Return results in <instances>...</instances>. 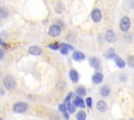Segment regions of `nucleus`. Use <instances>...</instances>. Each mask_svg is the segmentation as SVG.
Instances as JSON below:
<instances>
[{
    "instance_id": "1",
    "label": "nucleus",
    "mask_w": 134,
    "mask_h": 120,
    "mask_svg": "<svg viewBox=\"0 0 134 120\" xmlns=\"http://www.w3.org/2000/svg\"><path fill=\"white\" fill-rule=\"evenodd\" d=\"M3 86L5 87V89H7L8 91H13L16 88V80L15 78L10 75L7 74L4 78H3Z\"/></svg>"
},
{
    "instance_id": "2",
    "label": "nucleus",
    "mask_w": 134,
    "mask_h": 120,
    "mask_svg": "<svg viewBox=\"0 0 134 120\" xmlns=\"http://www.w3.org/2000/svg\"><path fill=\"white\" fill-rule=\"evenodd\" d=\"M27 109H28V105L25 102H17L13 106V110L16 113H24L27 111Z\"/></svg>"
},
{
    "instance_id": "3",
    "label": "nucleus",
    "mask_w": 134,
    "mask_h": 120,
    "mask_svg": "<svg viewBox=\"0 0 134 120\" xmlns=\"http://www.w3.org/2000/svg\"><path fill=\"white\" fill-rule=\"evenodd\" d=\"M130 26H131V21H130L129 17H124V18L121 19L120 23H119V27H120V29H121L124 32H126V31L129 30Z\"/></svg>"
},
{
    "instance_id": "4",
    "label": "nucleus",
    "mask_w": 134,
    "mask_h": 120,
    "mask_svg": "<svg viewBox=\"0 0 134 120\" xmlns=\"http://www.w3.org/2000/svg\"><path fill=\"white\" fill-rule=\"evenodd\" d=\"M60 33H61V28H60V26H58V25H55V24H53V25H51L50 27H49V29H48V34L50 35V37H58V35H60Z\"/></svg>"
},
{
    "instance_id": "5",
    "label": "nucleus",
    "mask_w": 134,
    "mask_h": 120,
    "mask_svg": "<svg viewBox=\"0 0 134 120\" xmlns=\"http://www.w3.org/2000/svg\"><path fill=\"white\" fill-rule=\"evenodd\" d=\"M105 39L108 43H114L115 40H116V34H115V31L113 29H109L107 30L106 34H105Z\"/></svg>"
},
{
    "instance_id": "6",
    "label": "nucleus",
    "mask_w": 134,
    "mask_h": 120,
    "mask_svg": "<svg viewBox=\"0 0 134 120\" xmlns=\"http://www.w3.org/2000/svg\"><path fill=\"white\" fill-rule=\"evenodd\" d=\"M91 19H92L93 22L98 23L102 20V11L98 8H94L91 13Z\"/></svg>"
},
{
    "instance_id": "7",
    "label": "nucleus",
    "mask_w": 134,
    "mask_h": 120,
    "mask_svg": "<svg viewBox=\"0 0 134 120\" xmlns=\"http://www.w3.org/2000/svg\"><path fill=\"white\" fill-rule=\"evenodd\" d=\"M28 52L30 53V54H32V55H41L42 54V49L40 48V47H38V46H30L29 48H28Z\"/></svg>"
},
{
    "instance_id": "8",
    "label": "nucleus",
    "mask_w": 134,
    "mask_h": 120,
    "mask_svg": "<svg viewBox=\"0 0 134 120\" xmlns=\"http://www.w3.org/2000/svg\"><path fill=\"white\" fill-rule=\"evenodd\" d=\"M89 63H90L91 67H93L94 69H99V68H100V62H99V59H98L97 57H95V56L90 57Z\"/></svg>"
},
{
    "instance_id": "9",
    "label": "nucleus",
    "mask_w": 134,
    "mask_h": 120,
    "mask_svg": "<svg viewBox=\"0 0 134 120\" xmlns=\"http://www.w3.org/2000/svg\"><path fill=\"white\" fill-rule=\"evenodd\" d=\"M103 79H104V75L100 73V72H96L93 76H92V81L94 82V83H100L102 81H103Z\"/></svg>"
},
{
    "instance_id": "10",
    "label": "nucleus",
    "mask_w": 134,
    "mask_h": 120,
    "mask_svg": "<svg viewBox=\"0 0 134 120\" xmlns=\"http://www.w3.org/2000/svg\"><path fill=\"white\" fill-rule=\"evenodd\" d=\"M96 109L98 112H106L107 111V103L104 101V100H99L97 103H96Z\"/></svg>"
},
{
    "instance_id": "11",
    "label": "nucleus",
    "mask_w": 134,
    "mask_h": 120,
    "mask_svg": "<svg viewBox=\"0 0 134 120\" xmlns=\"http://www.w3.org/2000/svg\"><path fill=\"white\" fill-rule=\"evenodd\" d=\"M72 104H73L74 106L85 107V102H84V100H83L81 97H79V96H76V97L73 99V102H72Z\"/></svg>"
},
{
    "instance_id": "12",
    "label": "nucleus",
    "mask_w": 134,
    "mask_h": 120,
    "mask_svg": "<svg viewBox=\"0 0 134 120\" xmlns=\"http://www.w3.org/2000/svg\"><path fill=\"white\" fill-rule=\"evenodd\" d=\"M69 77H70V79H71L72 82H77V81H79V73H77V71H75V70H70V72H69Z\"/></svg>"
},
{
    "instance_id": "13",
    "label": "nucleus",
    "mask_w": 134,
    "mask_h": 120,
    "mask_svg": "<svg viewBox=\"0 0 134 120\" xmlns=\"http://www.w3.org/2000/svg\"><path fill=\"white\" fill-rule=\"evenodd\" d=\"M72 57L74 61H83V59H85V54L80 51H74L72 53Z\"/></svg>"
},
{
    "instance_id": "14",
    "label": "nucleus",
    "mask_w": 134,
    "mask_h": 120,
    "mask_svg": "<svg viewBox=\"0 0 134 120\" xmlns=\"http://www.w3.org/2000/svg\"><path fill=\"white\" fill-rule=\"evenodd\" d=\"M114 59H115V64H116V66H117L118 68H120V69L125 68L126 63H125V61H124L122 58H120L119 56H115V57H114Z\"/></svg>"
},
{
    "instance_id": "15",
    "label": "nucleus",
    "mask_w": 134,
    "mask_h": 120,
    "mask_svg": "<svg viewBox=\"0 0 134 120\" xmlns=\"http://www.w3.org/2000/svg\"><path fill=\"white\" fill-rule=\"evenodd\" d=\"M64 9H65V5H64L62 2H58V3L55 4L54 10H55L57 14H62V13L64 11Z\"/></svg>"
},
{
    "instance_id": "16",
    "label": "nucleus",
    "mask_w": 134,
    "mask_h": 120,
    "mask_svg": "<svg viewBox=\"0 0 134 120\" xmlns=\"http://www.w3.org/2000/svg\"><path fill=\"white\" fill-rule=\"evenodd\" d=\"M99 93H100V95H102V96L107 97V96H109V94H110V88H109L108 86H104V87H102V88H100Z\"/></svg>"
},
{
    "instance_id": "17",
    "label": "nucleus",
    "mask_w": 134,
    "mask_h": 120,
    "mask_svg": "<svg viewBox=\"0 0 134 120\" xmlns=\"http://www.w3.org/2000/svg\"><path fill=\"white\" fill-rule=\"evenodd\" d=\"M8 16V10L4 6H0V19H5Z\"/></svg>"
},
{
    "instance_id": "18",
    "label": "nucleus",
    "mask_w": 134,
    "mask_h": 120,
    "mask_svg": "<svg viewBox=\"0 0 134 120\" xmlns=\"http://www.w3.org/2000/svg\"><path fill=\"white\" fill-rule=\"evenodd\" d=\"M75 93H76V95H77L79 97L84 96V95H86V89H85L84 87H77V88L75 89Z\"/></svg>"
},
{
    "instance_id": "19",
    "label": "nucleus",
    "mask_w": 134,
    "mask_h": 120,
    "mask_svg": "<svg viewBox=\"0 0 134 120\" xmlns=\"http://www.w3.org/2000/svg\"><path fill=\"white\" fill-rule=\"evenodd\" d=\"M86 113L84 112V111H79L77 113H76V120H86Z\"/></svg>"
},
{
    "instance_id": "20",
    "label": "nucleus",
    "mask_w": 134,
    "mask_h": 120,
    "mask_svg": "<svg viewBox=\"0 0 134 120\" xmlns=\"http://www.w3.org/2000/svg\"><path fill=\"white\" fill-rule=\"evenodd\" d=\"M105 56L107 57V58H112V57H115L116 55H115V53H114V49H109L108 50V52L107 53H105Z\"/></svg>"
},
{
    "instance_id": "21",
    "label": "nucleus",
    "mask_w": 134,
    "mask_h": 120,
    "mask_svg": "<svg viewBox=\"0 0 134 120\" xmlns=\"http://www.w3.org/2000/svg\"><path fill=\"white\" fill-rule=\"evenodd\" d=\"M66 109H67V111H68L69 113H74V112H75V106H74L72 103H70V102L67 103Z\"/></svg>"
},
{
    "instance_id": "22",
    "label": "nucleus",
    "mask_w": 134,
    "mask_h": 120,
    "mask_svg": "<svg viewBox=\"0 0 134 120\" xmlns=\"http://www.w3.org/2000/svg\"><path fill=\"white\" fill-rule=\"evenodd\" d=\"M128 65L132 68H134V55H129L128 56Z\"/></svg>"
},
{
    "instance_id": "23",
    "label": "nucleus",
    "mask_w": 134,
    "mask_h": 120,
    "mask_svg": "<svg viewBox=\"0 0 134 120\" xmlns=\"http://www.w3.org/2000/svg\"><path fill=\"white\" fill-rule=\"evenodd\" d=\"M58 109H59V111H61L63 114L66 113V111H67V109H66V104H59Z\"/></svg>"
},
{
    "instance_id": "24",
    "label": "nucleus",
    "mask_w": 134,
    "mask_h": 120,
    "mask_svg": "<svg viewBox=\"0 0 134 120\" xmlns=\"http://www.w3.org/2000/svg\"><path fill=\"white\" fill-rule=\"evenodd\" d=\"M86 104L88 107H92V98L91 97H87L86 98Z\"/></svg>"
},
{
    "instance_id": "25",
    "label": "nucleus",
    "mask_w": 134,
    "mask_h": 120,
    "mask_svg": "<svg viewBox=\"0 0 134 120\" xmlns=\"http://www.w3.org/2000/svg\"><path fill=\"white\" fill-rule=\"evenodd\" d=\"M48 47H49L50 49L58 50V49H59V47H60V45H59V44H57V43H55V44H49V45H48Z\"/></svg>"
},
{
    "instance_id": "26",
    "label": "nucleus",
    "mask_w": 134,
    "mask_h": 120,
    "mask_svg": "<svg viewBox=\"0 0 134 120\" xmlns=\"http://www.w3.org/2000/svg\"><path fill=\"white\" fill-rule=\"evenodd\" d=\"M60 46H61V47H64V48H66V49H69V50H72V49H73L72 46H70V45H68V44H64V43L61 44Z\"/></svg>"
},
{
    "instance_id": "27",
    "label": "nucleus",
    "mask_w": 134,
    "mask_h": 120,
    "mask_svg": "<svg viewBox=\"0 0 134 120\" xmlns=\"http://www.w3.org/2000/svg\"><path fill=\"white\" fill-rule=\"evenodd\" d=\"M68 49H66V48H64V47H61V53L62 54H67L68 53Z\"/></svg>"
},
{
    "instance_id": "28",
    "label": "nucleus",
    "mask_w": 134,
    "mask_h": 120,
    "mask_svg": "<svg viewBox=\"0 0 134 120\" xmlns=\"http://www.w3.org/2000/svg\"><path fill=\"white\" fill-rule=\"evenodd\" d=\"M71 96H72V93H69V94H68V96L65 98V102H66V103L70 102V98H71Z\"/></svg>"
},
{
    "instance_id": "29",
    "label": "nucleus",
    "mask_w": 134,
    "mask_h": 120,
    "mask_svg": "<svg viewBox=\"0 0 134 120\" xmlns=\"http://www.w3.org/2000/svg\"><path fill=\"white\" fill-rule=\"evenodd\" d=\"M3 56H4V50L3 49H0V61L3 58Z\"/></svg>"
},
{
    "instance_id": "30",
    "label": "nucleus",
    "mask_w": 134,
    "mask_h": 120,
    "mask_svg": "<svg viewBox=\"0 0 134 120\" xmlns=\"http://www.w3.org/2000/svg\"><path fill=\"white\" fill-rule=\"evenodd\" d=\"M120 79L124 81V80H127V76H126V74H121V77H120Z\"/></svg>"
},
{
    "instance_id": "31",
    "label": "nucleus",
    "mask_w": 134,
    "mask_h": 120,
    "mask_svg": "<svg viewBox=\"0 0 134 120\" xmlns=\"http://www.w3.org/2000/svg\"><path fill=\"white\" fill-rule=\"evenodd\" d=\"M131 120H134V119H131Z\"/></svg>"
},
{
    "instance_id": "32",
    "label": "nucleus",
    "mask_w": 134,
    "mask_h": 120,
    "mask_svg": "<svg viewBox=\"0 0 134 120\" xmlns=\"http://www.w3.org/2000/svg\"><path fill=\"white\" fill-rule=\"evenodd\" d=\"M0 120H2V119H1V118H0Z\"/></svg>"
}]
</instances>
